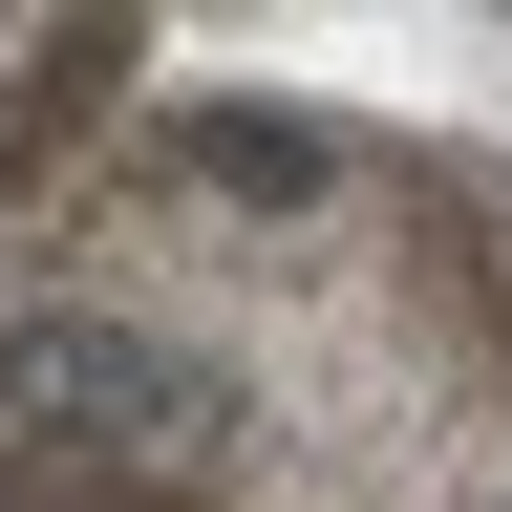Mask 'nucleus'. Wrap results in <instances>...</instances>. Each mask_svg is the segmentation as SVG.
I'll return each instance as SVG.
<instances>
[{
    "label": "nucleus",
    "instance_id": "obj_1",
    "mask_svg": "<svg viewBox=\"0 0 512 512\" xmlns=\"http://www.w3.org/2000/svg\"><path fill=\"white\" fill-rule=\"evenodd\" d=\"M0 512H512V192L384 107H128L0 278Z\"/></svg>",
    "mask_w": 512,
    "mask_h": 512
},
{
    "label": "nucleus",
    "instance_id": "obj_2",
    "mask_svg": "<svg viewBox=\"0 0 512 512\" xmlns=\"http://www.w3.org/2000/svg\"><path fill=\"white\" fill-rule=\"evenodd\" d=\"M150 107V22H64V0H0V278L43 256V214L128 150Z\"/></svg>",
    "mask_w": 512,
    "mask_h": 512
}]
</instances>
